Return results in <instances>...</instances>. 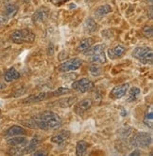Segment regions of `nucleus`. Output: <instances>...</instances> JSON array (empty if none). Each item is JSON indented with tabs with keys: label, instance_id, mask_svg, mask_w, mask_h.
I'll use <instances>...</instances> for the list:
<instances>
[{
	"label": "nucleus",
	"instance_id": "31",
	"mask_svg": "<svg viewBox=\"0 0 153 156\" xmlns=\"http://www.w3.org/2000/svg\"><path fill=\"white\" fill-rule=\"evenodd\" d=\"M53 54H54V46H53V43H50L47 48V55H52Z\"/></svg>",
	"mask_w": 153,
	"mask_h": 156
},
{
	"label": "nucleus",
	"instance_id": "10",
	"mask_svg": "<svg viewBox=\"0 0 153 156\" xmlns=\"http://www.w3.org/2000/svg\"><path fill=\"white\" fill-rule=\"evenodd\" d=\"M48 12L49 9L47 8L42 7L39 9H37V12L34 13L33 17H32V20H33L34 23H43V22H45L47 19Z\"/></svg>",
	"mask_w": 153,
	"mask_h": 156
},
{
	"label": "nucleus",
	"instance_id": "19",
	"mask_svg": "<svg viewBox=\"0 0 153 156\" xmlns=\"http://www.w3.org/2000/svg\"><path fill=\"white\" fill-rule=\"evenodd\" d=\"M152 108H153V106H152V105H150L149 109H147V111L145 114V117H144V123L150 129H152V125H153V110H152Z\"/></svg>",
	"mask_w": 153,
	"mask_h": 156
},
{
	"label": "nucleus",
	"instance_id": "29",
	"mask_svg": "<svg viewBox=\"0 0 153 156\" xmlns=\"http://www.w3.org/2000/svg\"><path fill=\"white\" fill-rule=\"evenodd\" d=\"M142 32H143V34L147 37V38H150L153 34V29H152V27H148V26H146L144 27L143 30H142Z\"/></svg>",
	"mask_w": 153,
	"mask_h": 156
},
{
	"label": "nucleus",
	"instance_id": "16",
	"mask_svg": "<svg viewBox=\"0 0 153 156\" xmlns=\"http://www.w3.org/2000/svg\"><path fill=\"white\" fill-rule=\"evenodd\" d=\"M126 49L124 46L122 45H116L115 47H114L113 49H110L108 51V55L109 57H110L111 58H119L121 57V55L125 53Z\"/></svg>",
	"mask_w": 153,
	"mask_h": 156
},
{
	"label": "nucleus",
	"instance_id": "25",
	"mask_svg": "<svg viewBox=\"0 0 153 156\" xmlns=\"http://www.w3.org/2000/svg\"><path fill=\"white\" fill-rule=\"evenodd\" d=\"M112 12V8L110 5H103L98 7L95 10V13L99 16H103V15H107Z\"/></svg>",
	"mask_w": 153,
	"mask_h": 156
},
{
	"label": "nucleus",
	"instance_id": "11",
	"mask_svg": "<svg viewBox=\"0 0 153 156\" xmlns=\"http://www.w3.org/2000/svg\"><path fill=\"white\" fill-rule=\"evenodd\" d=\"M50 96H51L50 92H41L39 94H33V95H30L29 97L24 99L23 100V104L38 103V102H41V101H43V100L47 99Z\"/></svg>",
	"mask_w": 153,
	"mask_h": 156
},
{
	"label": "nucleus",
	"instance_id": "8",
	"mask_svg": "<svg viewBox=\"0 0 153 156\" xmlns=\"http://www.w3.org/2000/svg\"><path fill=\"white\" fill-rule=\"evenodd\" d=\"M128 90H129V84L128 83L116 86L112 90V91L110 93V97L112 99H114V100L120 99V98H122L126 95Z\"/></svg>",
	"mask_w": 153,
	"mask_h": 156
},
{
	"label": "nucleus",
	"instance_id": "34",
	"mask_svg": "<svg viewBox=\"0 0 153 156\" xmlns=\"http://www.w3.org/2000/svg\"><path fill=\"white\" fill-rule=\"evenodd\" d=\"M127 115V111H125V109L123 107H121V116L125 117Z\"/></svg>",
	"mask_w": 153,
	"mask_h": 156
},
{
	"label": "nucleus",
	"instance_id": "12",
	"mask_svg": "<svg viewBox=\"0 0 153 156\" xmlns=\"http://www.w3.org/2000/svg\"><path fill=\"white\" fill-rule=\"evenodd\" d=\"M39 143H40V137L38 136H33L28 146H26V147H24L23 149H22V154H27V153L33 152L35 151V149L38 147Z\"/></svg>",
	"mask_w": 153,
	"mask_h": 156
},
{
	"label": "nucleus",
	"instance_id": "28",
	"mask_svg": "<svg viewBox=\"0 0 153 156\" xmlns=\"http://www.w3.org/2000/svg\"><path fill=\"white\" fill-rule=\"evenodd\" d=\"M71 92V90L67 87H59L57 90L51 92V96H60V95H64V94H68Z\"/></svg>",
	"mask_w": 153,
	"mask_h": 156
},
{
	"label": "nucleus",
	"instance_id": "5",
	"mask_svg": "<svg viewBox=\"0 0 153 156\" xmlns=\"http://www.w3.org/2000/svg\"><path fill=\"white\" fill-rule=\"evenodd\" d=\"M82 65V60L79 58H74L62 63L59 66V71L62 73H67L70 71H76Z\"/></svg>",
	"mask_w": 153,
	"mask_h": 156
},
{
	"label": "nucleus",
	"instance_id": "14",
	"mask_svg": "<svg viewBox=\"0 0 153 156\" xmlns=\"http://www.w3.org/2000/svg\"><path fill=\"white\" fill-rule=\"evenodd\" d=\"M26 133V130L24 128H22L18 125H14L12 126L10 128H9L6 132H5V136H23Z\"/></svg>",
	"mask_w": 153,
	"mask_h": 156
},
{
	"label": "nucleus",
	"instance_id": "9",
	"mask_svg": "<svg viewBox=\"0 0 153 156\" xmlns=\"http://www.w3.org/2000/svg\"><path fill=\"white\" fill-rule=\"evenodd\" d=\"M76 96H71V97H65L62 99H60L59 101L54 102V104L51 105V106H59L62 108H67L73 105V104L76 103Z\"/></svg>",
	"mask_w": 153,
	"mask_h": 156
},
{
	"label": "nucleus",
	"instance_id": "32",
	"mask_svg": "<svg viewBox=\"0 0 153 156\" xmlns=\"http://www.w3.org/2000/svg\"><path fill=\"white\" fill-rule=\"evenodd\" d=\"M33 154H34V155H36V156H40V155H47V151H43V150H40V151H34V152H33Z\"/></svg>",
	"mask_w": 153,
	"mask_h": 156
},
{
	"label": "nucleus",
	"instance_id": "27",
	"mask_svg": "<svg viewBox=\"0 0 153 156\" xmlns=\"http://www.w3.org/2000/svg\"><path fill=\"white\" fill-rule=\"evenodd\" d=\"M89 71H90V73L93 75V76H98L102 73V69L100 66H98L96 63H94L93 65L90 66L89 68Z\"/></svg>",
	"mask_w": 153,
	"mask_h": 156
},
{
	"label": "nucleus",
	"instance_id": "39",
	"mask_svg": "<svg viewBox=\"0 0 153 156\" xmlns=\"http://www.w3.org/2000/svg\"><path fill=\"white\" fill-rule=\"evenodd\" d=\"M0 118H1V116H0Z\"/></svg>",
	"mask_w": 153,
	"mask_h": 156
},
{
	"label": "nucleus",
	"instance_id": "15",
	"mask_svg": "<svg viewBox=\"0 0 153 156\" xmlns=\"http://www.w3.org/2000/svg\"><path fill=\"white\" fill-rule=\"evenodd\" d=\"M69 136H70V132L62 131V132H60V133H58V135L53 136L51 138V141L53 143H56V144L60 145V144H62L64 141H66L69 138Z\"/></svg>",
	"mask_w": 153,
	"mask_h": 156
},
{
	"label": "nucleus",
	"instance_id": "37",
	"mask_svg": "<svg viewBox=\"0 0 153 156\" xmlns=\"http://www.w3.org/2000/svg\"><path fill=\"white\" fill-rule=\"evenodd\" d=\"M3 2H9V1H10V0H2Z\"/></svg>",
	"mask_w": 153,
	"mask_h": 156
},
{
	"label": "nucleus",
	"instance_id": "3",
	"mask_svg": "<svg viewBox=\"0 0 153 156\" xmlns=\"http://www.w3.org/2000/svg\"><path fill=\"white\" fill-rule=\"evenodd\" d=\"M133 58L146 64H152V49L147 46L137 47L132 52Z\"/></svg>",
	"mask_w": 153,
	"mask_h": 156
},
{
	"label": "nucleus",
	"instance_id": "23",
	"mask_svg": "<svg viewBox=\"0 0 153 156\" xmlns=\"http://www.w3.org/2000/svg\"><path fill=\"white\" fill-rule=\"evenodd\" d=\"M90 61L93 63H96V64H103L107 61V58H106V55H105L104 52H101V53L91 55Z\"/></svg>",
	"mask_w": 153,
	"mask_h": 156
},
{
	"label": "nucleus",
	"instance_id": "20",
	"mask_svg": "<svg viewBox=\"0 0 153 156\" xmlns=\"http://www.w3.org/2000/svg\"><path fill=\"white\" fill-rule=\"evenodd\" d=\"M94 42V40L91 38H86L83 39L82 41H80V42L79 43V46L76 47V50L79 52H84L86 49H88L89 47H91V45Z\"/></svg>",
	"mask_w": 153,
	"mask_h": 156
},
{
	"label": "nucleus",
	"instance_id": "35",
	"mask_svg": "<svg viewBox=\"0 0 153 156\" xmlns=\"http://www.w3.org/2000/svg\"><path fill=\"white\" fill-rule=\"evenodd\" d=\"M5 87H6V85H4L3 83L0 82V90H3V88H5Z\"/></svg>",
	"mask_w": 153,
	"mask_h": 156
},
{
	"label": "nucleus",
	"instance_id": "7",
	"mask_svg": "<svg viewBox=\"0 0 153 156\" xmlns=\"http://www.w3.org/2000/svg\"><path fill=\"white\" fill-rule=\"evenodd\" d=\"M92 106V101L90 99H84L82 101L76 103L74 108V111L76 115L82 116L87 110H89Z\"/></svg>",
	"mask_w": 153,
	"mask_h": 156
},
{
	"label": "nucleus",
	"instance_id": "33",
	"mask_svg": "<svg viewBox=\"0 0 153 156\" xmlns=\"http://www.w3.org/2000/svg\"><path fill=\"white\" fill-rule=\"evenodd\" d=\"M140 154H141V153H140V151H133L132 152H130V153H129V155H130V156H133V155H135V156H136V155H140Z\"/></svg>",
	"mask_w": 153,
	"mask_h": 156
},
{
	"label": "nucleus",
	"instance_id": "26",
	"mask_svg": "<svg viewBox=\"0 0 153 156\" xmlns=\"http://www.w3.org/2000/svg\"><path fill=\"white\" fill-rule=\"evenodd\" d=\"M140 94V90L138 87H132L130 88V90L129 92V96H128V99L127 101L128 102H133L137 99V97L139 96Z\"/></svg>",
	"mask_w": 153,
	"mask_h": 156
},
{
	"label": "nucleus",
	"instance_id": "2",
	"mask_svg": "<svg viewBox=\"0 0 153 156\" xmlns=\"http://www.w3.org/2000/svg\"><path fill=\"white\" fill-rule=\"evenodd\" d=\"M10 39L15 43H24V42L31 43L35 40V34L29 29H19L12 33Z\"/></svg>",
	"mask_w": 153,
	"mask_h": 156
},
{
	"label": "nucleus",
	"instance_id": "18",
	"mask_svg": "<svg viewBox=\"0 0 153 156\" xmlns=\"http://www.w3.org/2000/svg\"><path fill=\"white\" fill-rule=\"evenodd\" d=\"M105 47H106L105 44H96V45H95V46H92V47H89L88 49H86L83 52V54L85 55H93L103 52Z\"/></svg>",
	"mask_w": 153,
	"mask_h": 156
},
{
	"label": "nucleus",
	"instance_id": "4",
	"mask_svg": "<svg viewBox=\"0 0 153 156\" xmlns=\"http://www.w3.org/2000/svg\"><path fill=\"white\" fill-rule=\"evenodd\" d=\"M152 142V136L149 133L141 132L137 133L132 140V144L133 147L136 148H147Z\"/></svg>",
	"mask_w": 153,
	"mask_h": 156
},
{
	"label": "nucleus",
	"instance_id": "6",
	"mask_svg": "<svg viewBox=\"0 0 153 156\" xmlns=\"http://www.w3.org/2000/svg\"><path fill=\"white\" fill-rule=\"evenodd\" d=\"M72 87H73V90L79 91L80 93H85L94 87V83L90 81L89 79H87V78H81V79L75 81L72 84Z\"/></svg>",
	"mask_w": 153,
	"mask_h": 156
},
{
	"label": "nucleus",
	"instance_id": "30",
	"mask_svg": "<svg viewBox=\"0 0 153 156\" xmlns=\"http://www.w3.org/2000/svg\"><path fill=\"white\" fill-rule=\"evenodd\" d=\"M66 1H69V0H52V3L55 6H61L62 4H63Z\"/></svg>",
	"mask_w": 153,
	"mask_h": 156
},
{
	"label": "nucleus",
	"instance_id": "38",
	"mask_svg": "<svg viewBox=\"0 0 153 156\" xmlns=\"http://www.w3.org/2000/svg\"><path fill=\"white\" fill-rule=\"evenodd\" d=\"M0 77H1V73H0Z\"/></svg>",
	"mask_w": 153,
	"mask_h": 156
},
{
	"label": "nucleus",
	"instance_id": "36",
	"mask_svg": "<svg viewBox=\"0 0 153 156\" xmlns=\"http://www.w3.org/2000/svg\"><path fill=\"white\" fill-rule=\"evenodd\" d=\"M23 1H24L25 3H28V2L30 1V0H23Z\"/></svg>",
	"mask_w": 153,
	"mask_h": 156
},
{
	"label": "nucleus",
	"instance_id": "13",
	"mask_svg": "<svg viewBox=\"0 0 153 156\" xmlns=\"http://www.w3.org/2000/svg\"><path fill=\"white\" fill-rule=\"evenodd\" d=\"M27 144H28V139L21 136H13L12 138L8 139V145L13 147H25Z\"/></svg>",
	"mask_w": 153,
	"mask_h": 156
},
{
	"label": "nucleus",
	"instance_id": "22",
	"mask_svg": "<svg viewBox=\"0 0 153 156\" xmlns=\"http://www.w3.org/2000/svg\"><path fill=\"white\" fill-rule=\"evenodd\" d=\"M97 27H98L97 24L92 18H88L84 22V29L86 32H89V33L95 32L97 29Z\"/></svg>",
	"mask_w": 153,
	"mask_h": 156
},
{
	"label": "nucleus",
	"instance_id": "21",
	"mask_svg": "<svg viewBox=\"0 0 153 156\" xmlns=\"http://www.w3.org/2000/svg\"><path fill=\"white\" fill-rule=\"evenodd\" d=\"M18 12V7L14 4H8L5 7L4 9V13L7 17L9 18H12L13 16H15V14Z\"/></svg>",
	"mask_w": 153,
	"mask_h": 156
},
{
	"label": "nucleus",
	"instance_id": "1",
	"mask_svg": "<svg viewBox=\"0 0 153 156\" xmlns=\"http://www.w3.org/2000/svg\"><path fill=\"white\" fill-rule=\"evenodd\" d=\"M36 128L42 130H54L62 125V119L52 111H45L32 118Z\"/></svg>",
	"mask_w": 153,
	"mask_h": 156
},
{
	"label": "nucleus",
	"instance_id": "17",
	"mask_svg": "<svg viewBox=\"0 0 153 156\" xmlns=\"http://www.w3.org/2000/svg\"><path fill=\"white\" fill-rule=\"evenodd\" d=\"M19 77H20V73L14 68L9 69L4 74V79L6 82H12L15 79H18Z\"/></svg>",
	"mask_w": 153,
	"mask_h": 156
},
{
	"label": "nucleus",
	"instance_id": "24",
	"mask_svg": "<svg viewBox=\"0 0 153 156\" xmlns=\"http://www.w3.org/2000/svg\"><path fill=\"white\" fill-rule=\"evenodd\" d=\"M87 148H88V144H87L85 141L83 140H80L76 144V155H83L86 151H87Z\"/></svg>",
	"mask_w": 153,
	"mask_h": 156
}]
</instances>
